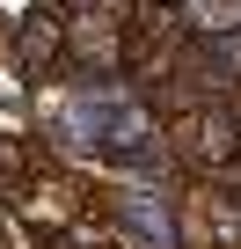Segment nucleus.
Masks as SVG:
<instances>
[{
  "mask_svg": "<svg viewBox=\"0 0 241 249\" xmlns=\"http://www.w3.org/2000/svg\"><path fill=\"white\" fill-rule=\"evenodd\" d=\"M125 227L132 234H146V249H176V227H168V213H161V198L154 191H125Z\"/></svg>",
  "mask_w": 241,
  "mask_h": 249,
  "instance_id": "nucleus-1",
  "label": "nucleus"
}]
</instances>
